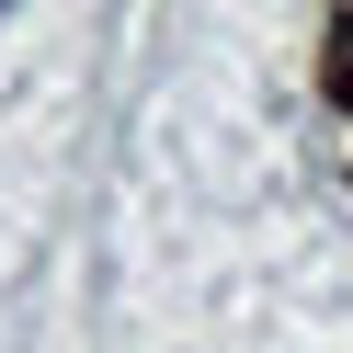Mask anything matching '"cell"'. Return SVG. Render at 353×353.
I'll list each match as a JSON object with an SVG mask.
<instances>
[{"instance_id":"1","label":"cell","mask_w":353,"mask_h":353,"mask_svg":"<svg viewBox=\"0 0 353 353\" xmlns=\"http://www.w3.org/2000/svg\"><path fill=\"white\" fill-rule=\"evenodd\" d=\"M319 92H330V114L353 125V0H330V46H319Z\"/></svg>"}]
</instances>
